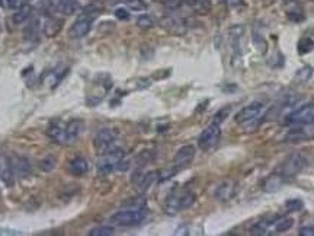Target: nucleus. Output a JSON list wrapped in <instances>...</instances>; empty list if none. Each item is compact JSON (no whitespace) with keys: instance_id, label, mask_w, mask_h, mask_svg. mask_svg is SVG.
Returning <instances> with one entry per match:
<instances>
[{"instance_id":"nucleus-1","label":"nucleus","mask_w":314,"mask_h":236,"mask_svg":"<svg viewBox=\"0 0 314 236\" xmlns=\"http://www.w3.org/2000/svg\"><path fill=\"white\" fill-rule=\"evenodd\" d=\"M195 194L189 190H176L165 201V212L170 216L189 209L195 203Z\"/></svg>"},{"instance_id":"nucleus-2","label":"nucleus","mask_w":314,"mask_h":236,"mask_svg":"<svg viewBox=\"0 0 314 236\" xmlns=\"http://www.w3.org/2000/svg\"><path fill=\"white\" fill-rule=\"evenodd\" d=\"M100 9L96 6H89L87 9H84L82 12V15L76 19V22L70 26L68 29V36L73 39H79L83 38L89 34L90 28H92V22L93 19L99 15Z\"/></svg>"},{"instance_id":"nucleus-3","label":"nucleus","mask_w":314,"mask_h":236,"mask_svg":"<svg viewBox=\"0 0 314 236\" xmlns=\"http://www.w3.org/2000/svg\"><path fill=\"white\" fill-rule=\"evenodd\" d=\"M147 218V209L146 207H137L130 210H121L111 216V222L121 228H132L140 223H143Z\"/></svg>"},{"instance_id":"nucleus-4","label":"nucleus","mask_w":314,"mask_h":236,"mask_svg":"<svg viewBox=\"0 0 314 236\" xmlns=\"http://www.w3.org/2000/svg\"><path fill=\"white\" fill-rule=\"evenodd\" d=\"M124 156H125V153L121 149H114V150H109V152L100 155V158L96 163L98 174L99 175H109L111 172L118 169V165Z\"/></svg>"},{"instance_id":"nucleus-5","label":"nucleus","mask_w":314,"mask_h":236,"mask_svg":"<svg viewBox=\"0 0 314 236\" xmlns=\"http://www.w3.org/2000/svg\"><path fill=\"white\" fill-rule=\"evenodd\" d=\"M116 139H118V133L114 128H103L95 136L93 147L99 155H103L109 150H114Z\"/></svg>"},{"instance_id":"nucleus-6","label":"nucleus","mask_w":314,"mask_h":236,"mask_svg":"<svg viewBox=\"0 0 314 236\" xmlns=\"http://www.w3.org/2000/svg\"><path fill=\"white\" fill-rule=\"evenodd\" d=\"M221 137V127L217 123H213L211 126H208L198 137V146L202 150H211L213 147H215V145L218 143Z\"/></svg>"},{"instance_id":"nucleus-7","label":"nucleus","mask_w":314,"mask_h":236,"mask_svg":"<svg viewBox=\"0 0 314 236\" xmlns=\"http://www.w3.org/2000/svg\"><path fill=\"white\" fill-rule=\"evenodd\" d=\"M304 165H306V159H304L300 153H293V155H290V156L284 161V163L281 165L280 174H281L285 180L293 178V177L298 175V174L303 171Z\"/></svg>"},{"instance_id":"nucleus-8","label":"nucleus","mask_w":314,"mask_h":236,"mask_svg":"<svg viewBox=\"0 0 314 236\" xmlns=\"http://www.w3.org/2000/svg\"><path fill=\"white\" fill-rule=\"evenodd\" d=\"M313 139L314 123L293 126V128L285 136V142L287 143H297V142H303V140H313Z\"/></svg>"},{"instance_id":"nucleus-9","label":"nucleus","mask_w":314,"mask_h":236,"mask_svg":"<svg viewBox=\"0 0 314 236\" xmlns=\"http://www.w3.org/2000/svg\"><path fill=\"white\" fill-rule=\"evenodd\" d=\"M285 123L290 126H298V124H310L314 123V104L301 107L300 109L291 112L287 115Z\"/></svg>"},{"instance_id":"nucleus-10","label":"nucleus","mask_w":314,"mask_h":236,"mask_svg":"<svg viewBox=\"0 0 314 236\" xmlns=\"http://www.w3.org/2000/svg\"><path fill=\"white\" fill-rule=\"evenodd\" d=\"M264 112V104L261 102H252L250 105L245 107L243 109H240L234 120L237 124H246V123H252L253 120H256L258 117H261Z\"/></svg>"},{"instance_id":"nucleus-11","label":"nucleus","mask_w":314,"mask_h":236,"mask_svg":"<svg viewBox=\"0 0 314 236\" xmlns=\"http://www.w3.org/2000/svg\"><path fill=\"white\" fill-rule=\"evenodd\" d=\"M194 158H195V147L191 145L182 146L173 158V168L179 172L181 169L186 168L194 161Z\"/></svg>"},{"instance_id":"nucleus-12","label":"nucleus","mask_w":314,"mask_h":236,"mask_svg":"<svg viewBox=\"0 0 314 236\" xmlns=\"http://www.w3.org/2000/svg\"><path fill=\"white\" fill-rule=\"evenodd\" d=\"M83 131V121L82 120H71L64 127V145H73L79 140Z\"/></svg>"},{"instance_id":"nucleus-13","label":"nucleus","mask_w":314,"mask_h":236,"mask_svg":"<svg viewBox=\"0 0 314 236\" xmlns=\"http://www.w3.org/2000/svg\"><path fill=\"white\" fill-rule=\"evenodd\" d=\"M15 171L12 166V159L4 155H0V180L7 185L12 187L15 184Z\"/></svg>"},{"instance_id":"nucleus-14","label":"nucleus","mask_w":314,"mask_h":236,"mask_svg":"<svg viewBox=\"0 0 314 236\" xmlns=\"http://www.w3.org/2000/svg\"><path fill=\"white\" fill-rule=\"evenodd\" d=\"M63 25H64V20L61 18H57V16H48L45 20H44V25H42V32L45 34V36H57L61 29H63Z\"/></svg>"},{"instance_id":"nucleus-15","label":"nucleus","mask_w":314,"mask_h":236,"mask_svg":"<svg viewBox=\"0 0 314 236\" xmlns=\"http://www.w3.org/2000/svg\"><path fill=\"white\" fill-rule=\"evenodd\" d=\"M162 25L172 34L175 35H183L185 31H186V25H185V20L178 18V16H166L163 18L162 20Z\"/></svg>"},{"instance_id":"nucleus-16","label":"nucleus","mask_w":314,"mask_h":236,"mask_svg":"<svg viewBox=\"0 0 314 236\" xmlns=\"http://www.w3.org/2000/svg\"><path fill=\"white\" fill-rule=\"evenodd\" d=\"M12 166H13L15 175H17L19 178H26L31 175V162L25 156H13Z\"/></svg>"},{"instance_id":"nucleus-17","label":"nucleus","mask_w":314,"mask_h":236,"mask_svg":"<svg viewBox=\"0 0 314 236\" xmlns=\"http://www.w3.org/2000/svg\"><path fill=\"white\" fill-rule=\"evenodd\" d=\"M284 181H285V178H284L280 172H275V174L269 175V177L264 181L262 188H264L265 193H277V191L282 187Z\"/></svg>"},{"instance_id":"nucleus-18","label":"nucleus","mask_w":314,"mask_h":236,"mask_svg":"<svg viewBox=\"0 0 314 236\" xmlns=\"http://www.w3.org/2000/svg\"><path fill=\"white\" fill-rule=\"evenodd\" d=\"M89 169V165H87V161L84 158H80V156H76L73 158L70 162H68V171L71 175L74 177H82L87 172Z\"/></svg>"},{"instance_id":"nucleus-19","label":"nucleus","mask_w":314,"mask_h":236,"mask_svg":"<svg viewBox=\"0 0 314 236\" xmlns=\"http://www.w3.org/2000/svg\"><path fill=\"white\" fill-rule=\"evenodd\" d=\"M54 7L57 9V12L67 15V16L80 10V4L77 0H58L54 3Z\"/></svg>"},{"instance_id":"nucleus-20","label":"nucleus","mask_w":314,"mask_h":236,"mask_svg":"<svg viewBox=\"0 0 314 236\" xmlns=\"http://www.w3.org/2000/svg\"><path fill=\"white\" fill-rule=\"evenodd\" d=\"M234 196V184L233 182H221L217 188H215V193H214V197L220 201H227L230 200L231 197Z\"/></svg>"},{"instance_id":"nucleus-21","label":"nucleus","mask_w":314,"mask_h":236,"mask_svg":"<svg viewBox=\"0 0 314 236\" xmlns=\"http://www.w3.org/2000/svg\"><path fill=\"white\" fill-rule=\"evenodd\" d=\"M32 6H29V4H23L22 7H19L15 13H13V16H12V22L15 23V25H20V23H25V22H28L29 20V18H31V15H32Z\"/></svg>"},{"instance_id":"nucleus-22","label":"nucleus","mask_w":314,"mask_h":236,"mask_svg":"<svg viewBox=\"0 0 314 236\" xmlns=\"http://www.w3.org/2000/svg\"><path fill=\"white\" fill-rule=\"evenodd\" d=\"M159 180V174L157 172H150V174H146V175H140L138 181L135 182V185L138 187V190L141 193L147 191L156 181Z\"/></svg>"},{"instance_id":"nucleus-23","label":"nucleus","mask_w":314,"mask_h":236,"mask_svg":"<svg viewBox=\"0 0 314 236\" xmlns=\"http://www.w3.org/2000/svg\"><path fill=\"white\" fill-rule=\"evenodd\" d=\"M47 134L52 142L64 145V128L58 123H51L47 128Z\"/></svg>"},{"instance_id":"nucleus-24","label":"nucleus","mask_w":314,"mask_h":236,"mask_svg":"<svg viewBox=\"0 0 314 236\" xmlns=\"http://www.w3.org/2000/svg\"><path fill=\"white\" fill-rule=\"evenodd\" d=\"M293 225H294V220L290 216H282L274 222V229L277 232H287L293 228Z\"/></svg>"},{"instance_id":"nucleus-25","label":"nucleus","mask_w":314,"mask_h":236,"mask_svg":"<svg viewBox=\"0 0 314 236\" xmlns=\"http://www.w3.org/2000/svg\"><path fill=\"white\" fill-rule=\"evenodd\" d=\"M312 74H313V69H312V67H309V66L301 67L300 70H297V73H296V76H294V82L298 83V85H300V83H306L307 80H310Z\"/></svg>"},{"instance_id":"nucleus-26","label":"nucleus","mask_w":314,"mask_h":236,"mask_svg":"<svg viewBox=\"0 0 314 236\" xmlns=\"http://www.w3.org/2000/svg\"><path fill=\"white\" fill-rule=\"evenodd\" d=\"M23 32H25V38L26 39H29V41L35 39L38 36V32H39V23H38V20L35 19V20L29 22V25L25 28Z\"/></svg>"},{"instance_id":"nucleus-27","label":"nucleus","mask_w":314,"mask_h":236,"mask_svg":"<svg viewBox=\"0 0 314 236\" xmlns=\"http://www.w3.org/2000/svg\"><path fill=\"white\" fill-rule=\"evenodd\" d=\"M115 234V229L111 226H99V228H93L89 235L90 236H112Z\"/></svg>"},{"instance_id":"nucleus-28","label":"nucleus","mask_w":314,"mask_h":236,"mask_svg":"<svg viewBox=\"0 0 314 236\" xmlns=\"http://www.w3.org/2000/svg\"><path fill=\"white\" fill-rule=\"evenodd\" d=\"M131 10H135V12H141V10H146L147 9V4L143 1V0H122Z\"/></svg>"},{"instance_id":"nucleus-29","label":"nucleus","mask_w":314,"mask_h":236,"mask_svg":"<svg viewBox=\"0 0 314 236\" xmlns=\"http://www.w3.org/2000/svg\"><path fill=\"white\" fill-rule=\"evenodd\" d=\"M266 234H268V222H259L255 226H252V229H250V235L262 236L266 235Z\"/></svg>"},{"instance_id":"nucleus-30","label":"nucleus","mask_w":314,"mask_h":236,"mask_svg":"<svg viewBox=\"0 0 314 236\" xmlns=\"http://www.w3.org/2000/svg\"><path fill=\"white\" fill-rule=\"evenodd\" d=\"M153 25H154V22H153V19H151L149 15H141V16L137 19V26H138L140 29H150Z\"/></svg>"},{"instance_id":"nucleus-31","label":"nucleus","mask_w":314,"mask_h":236,"mask_svg":"<svg viewBox=\"0 0 314 236\" xmlns=\"http://www.w3.org/2000/svg\"><path fill=\"white\" fill-rule=\"evenodd\" d=\"M314 48V41L310 38H304L300 41V45H298V53L300 54H306V53H310Z\"/></svg>"},{"instance_id":"nucleus-32","label":"nucleus","mask_w":314,"mask_h":236,"mask_svg":"<svg viewBox=\"0 0 314 236\" xmlns=\"http://www.w3.org/2000/svg\"><path fill=\"white\" fill-rule=\"evenodd\" d=\"M39 166H41V169H42V171L50 172V171H52V169H54V166H55V159H54L52 156H48V158H45V159H42V161H41Z\"/></svg>"},{"instance_id":"nucleus-33","label":"nucleus","mask_w":314,"mask_h":236,"mask_svg":"<svg viewBox=\"0 0 314 236\" xmlns=\"http://www.w3.org/2000/svg\"><path fill=\"white\" fill-rule=\"evenodd\" d=\"M285 207L288 209V212H298V210H301L304 207V203L301 200L294 199V200H288L285 203Z\"/></svg>"},{"instance_id":"nucleus-34","label":"nucleus","mask_w":314,"mask_h":236,"mask_svg":"<svg viewBox=\"0 0 314 236\" xmlns=\"http://www.w3.org/2000/svg\"><path fill=\"white\" fill-rule=\"evenodd\" d=\"M229 112H230V108H224V109L218 111V112L215 114V117H214V123H217V124H221V123H223V121L227 118Z\"/></svg>"},{"instance_id":"nucleus-35","label":"nucleus","mask_w":314,"mask_h":236,"mask_svg":"<svg viewBox=\"0 0 314 236\" xmlns=\"http://www.w3.org/2000/svg\"><path fill=\"white\" fill-rule=\"evenodd\" d=\"M288 19L293 20V22H301L304 19V13L300 12V10H293V12H288Z\"/></svg>"},{"instance_id":"nucleus-36","label":"nucleus","mask_w":314,"mask_h":236,"mask_svg":"<svg viewBox=\"0 0 314 236\" xmlns=\"http://www.w3.org/2000/svg\"><path fill=\"white\" fill-rule=\"evenodd\" d=\"M115 16L118 19H121V20H127V19H130V12L127 9H124V7H118L115 10Z\"/></svg>"},{"instance_id":"nucleus-37","label":"nucleus","mask_w":314,"mask_h":236,"mask_svg":"<svg viewBox=\"0 0 314 236\" xmlns=\"http://www.w3.org/2000/svg\"><path fill=\"white\" fill-rule=\"evenodd\" d=\"M300 236H314V228L313 226H303L298 231Z\"/></svg>"},{"instance_id":"nucleus-38","label":"nucleus","mask_w":314,"mask_h":236,"mask_svg":"<svg viewBox=\"0 0 314 236\" xmlns=\"http://www.w3.org/2000/svg\"><path fill=\"white\" fill-rule=\"evenodd\" d=\"M220 1H223V3H226V4H229L231 7H237V6L243 4V0H220Z\"/></svg>"},{"instance_id":"nucleus-39","label":"nucleus","mask_w":314,"mask_h":236,"mask_svg":"<svg viewBox=\"0 0 314 236\" xmlns=\"http://www.w3.org/2000/svg\"><path fill=\"white\" fill-rule=\"evenodd\" d=\"M186 1H188V3H191V4H197L199 0H186Z\"/></svg>"},{"instance_id":"nucleus-40","label":"nucleus","mask_w":314,"mask_h":236,"mask_svg":"<svg viewBox=\"0 0 314 236\" xmlns=\"http://www.w3.org/2000/svg\"><path fill=\"white\" fill-rule=\"evenodd\" d=\"M154 1H160V3H165V4H166V3H167L169 0H154Z\"/></svg>"},{"instance_id":"nucleus-41","label":"nucleus","mask_w":314,"mask_h":236,"mask_svg":"<svg viewBox=\"0 0 314 236\" xmlns=\"http://www.w3.org/2000/svg\"><path fill=\"white\" fill-rule=\"evenodd\" d=\"M285 1H290V0H285Z\"/></svg>"}]
</instances>
